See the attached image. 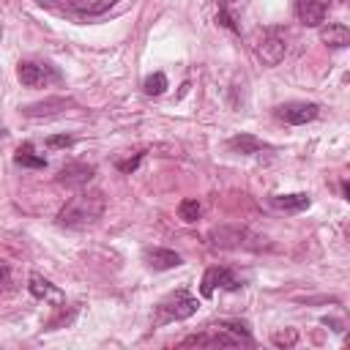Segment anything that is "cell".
Returning a JSON list of instances; mask_svg holds the SVG:
<instances>
[{"mask_svg": "<svg viewBox=\"0 0 350 350\" xmlns=\"http://www.w3.org/2000/svg\"><path fill=\"white\" fill-rule=\"evenodd\" d=\"M44 145H46V148H71V145H74V137H68V134H55V137H46Z\"/></svg>", "mask_w": 350, "mask_h": 350, "instance_id": "7402d4cb", "label": "cell"}, {"mask_svg": "<svg viewBox=\"0 0 350 350\" xmlns=\"http://www.w3.org/2000/svg\"><path fill=\"white\" fill-rule=\"evenodd\" d=\"M284 52H287L284 38H282L276 30H265V33H262V41H260V46H257L260 60H262L265 66H276V63H282Z\"/></svg>", "mask_w": 350, "mask_h": 350, "instance_id": "ba28073f", "label": "cell"}, {"mask_svg": "<svg viewBox=\"0 0 350 350\" xmlns=\"http://www.w3.org/2000/svg\"><path fill=\"white\" fill-rule=\"evenodd\" d=\"M71 101L68 98H46V101H38V104H27L22 112L27 118H44V115H57L60 109H66Z\"/></svg>", "mask_w": 350, "mask_h": 350, "instance_id": "5bb4252c", "label": "cell"}, {"mask_svg": "<svg viewBox=\"0 0 350 350\" xmlns=\"http://www.w3.org/2000/svg\"><path fill=\"white\" fill-rule=\"evenodd\" d=\"M142 156H145V153H137V156H134V159H129V161H118V170H120V172H134V170L139 167Z\"/></svg>", "mask_w": 350, "mask_h": 350, "instance_id": "603a6c76", "label": "cell"}, {"mask_svg": "<svg viewBox=\"0 0 350 350\" xmlns=\"http://www.w3.org/2000/svg\"><path fill=\"white\" fill-rule=\"evenodd\" d=\"M325 3L323 0H298L295 3V16L306 27H320L325 22Z\"/></svg>", "mask_w": 350, "mask_h": 350, "instance_id": "30bf717a", "label": "cell"}, {"mask_svg": "<svg viewBox=\"0 0 350 350\" xmlns=\"http://www.w3.org/2000/svg\"><path fill=\"white\" fill-rule=\"evenodd\" d=\"M216 287H221V290H238V287H241V279H238L230 268H219V265H213V268H208V271L202 273L200 293H202L205 298H211V295L216 293Z\"/></svg>", "mask_w": 350, "mask_h": 350, "instance_id": "8992f818", "label": "cell"}, {"mask_svg": "<svg viewBox=\"0 0 350 350\" xmlns=\"http://www.w3.org/2000/svg\"><path fill=\"white\" fill-rule=\"evenodd\" d=\"M320 41L328 44V46L342 49V46L350 44V27L342 25V22H328L325 27H320Z\"/></svg>", "mask_w": 350, "mask_h": 350, "instance_id": "4fadbf2b", "label": "cell"}, {"mask_svg": "<svg viewBox=\"0 0 350 350\" xmlns=\"http://www.w3.org/2000/svg\"><path fill=\"white\" fill-rule=\"evenodd\" d=\"M271 342H273L276 347H295V345H298V331H295V328L273 331V334H271Z\"/></svg>", "mask_w": 350, "mask_h": 350, "instance_id": "ffe728a7", "label": "cell"}, {"mask_svg": "<svg viewBox=\"0 0 350 350\" xmlns=\"http://www.w3.org/2000/svg\"><path fill=\"white\" fill-rule=\"evenodd\" d=\"M142 260L153 271H170V268H178L183 262V257L178 252L164 249V246H148V249H142Z\"/></svg>", "mask_w": 350, "mask_h": 350, "instance_id": "9c48e42d", "label": "cell"}, {"mask_svg": "<svg viewBox=\"0 0 350 350\" xmlns=\"http://www.w3.org/2000/svg\"><path fill=\"white\" fill-rule=\"evenodd\" d=\"M265 238L249 232L246 227H219L211 232V246L216 249H262Z\"/></svg>", "mask_w": 350, "mask_h": 350, "instance_id": "3957f363", "label": "cell"}, {"mask_svg": "<svg viewBox=\"0 0 350 350\" xmlns=\"http://www.w3.org/2000/svg\"><path fill=\"white\" fill-rule=\"evenodd\" d=\"M27 287H30V293H33L36 298H44V301H49V304H57V306H60V304L66 301V295L60 293V287H55L52 282H46V279L38 276V273L30 276V284H27Z\"/></svg>", "mask_w": 350, "mask_h": 350, "instance_id": "7c38bea8", "label": "cell"}, {"mask_svg": "<svg viewBox=\"0 0 350 350\" xmlns=\"http://www.w3.org/2000/svg\"><path fill=\"white\" fill-rule=\"evenodd\" d=\"M36 3H41V5H46V3H49V0H36Z\"/></svg>", "mask_w": 350, "mask_h": 350, "instance_id": "4316f807", "label": "cell"}, {"mask_svg": "<svg viewBox=\"0 0 350 350\" xmlns=\"http://www.w3.org/2000/svg\"><path fill=\"white\" fill-rule=\"evenodd\" d=\"M200 211H202V208H200L197 200H183V202L178 205V216H180L183 221H189V224L200 219Z\"/></svg>", "mask_w": 350, "mask_h": 350, "instance_id": "44dd1931", "label": "cell"}, {"mask_svg": "<svg viewBox=\"0 0 350 350\" xmlns=\"http://www.w3.org/2000/svg\"><path fill=\"white\" fill-rule=\"evenodd\" d=\"M216 22H221L224 27H230V30H235V25H232V19L224 14V11H219V16H216Z\"/></svg>", "mask_w": 350, "mask_h": 350, "instance_id": "d4e9b609", "label": "cell"}, {"mask_svg": "<svg viewBox=\"0 0 350 350\" xmlns=\"http://www.w3.org/2000/svg\"><path fill=\"white\" fill-rule=\"evenodd\" d=\"M3 139H5V131H3V129H0V142H3Z\"/></svg>", "mask_w": 350, "mask_h": 350, "instance_id": "484cf974", "label": "cell"}, {"mask_svg": "<svg viewBox=\"0 0 350 350\" xmlns=\"http://www.w3.org/2000/svg\"><path fill=\"white\" fill-rule=\"evenodd\" d=\"M8 284H11V268H8V262L0 260V290L8 287Z\"/></svg>", "mask_w": 350, "mask_h": 350, "instance_id": "cb8c5ba5", "label": "cell"}, {"mask_svg": "<svg viewBox=\"0 0 350 350\" xmlns=\"http://www.w3.org/2000/svg\"><path fill=\"white\" fill-rule=\"evenodd\" d=\"M93 175H96V167H93V164H88V161H74V164H66V167L57 172V183L82 186V183H88Z\"/></svg>", "mask_w": 350, "mask_h": 350, "instance_id": "8fae6325", "label": "cell"}, {"mask_svg": "<svg viewBox=\"0 0 350 350\" xmlns=\"http://www.w3.org/2000/svg\"><path fill=\"white\" fill-rule=\"evenodd\" d=\"M107 208V200L101 191L90 189V191H79L74 194L57 213V221L60 224H68V227H85V224H93L96 219H101Z\"/></svg>", "mask_w": 350, "mask_h": 350, "instance_id": "6da1fadb", "label": "cell"}, {"mask_svg": "<svg viewBox=\"0 0 350 350\" xmlns=\"http://www.w3.org/2000/svg\"><path fill=\"white\" fill-rule=\"evenodd\" d=\"M227 148H230V150H235V153L249 156V153H260L265 145H262L257 137H252V134H235V137L227 142Z\"/></svg>", "mask_w": 350, "mask_h": 350, "instance_id": "e0dca14e", "label": "cell"}, {"mask_svg": "<svg viewBox=\"0 0 350 350\" xmlns=\"http://www.w3.org/2000/svg\"><path fill=\"white\" fill-rule=\"evenodd\" d=\"M16 77H19V82H22L25 88H41V85H46V82H55V79H57V71H55L52 66H46V63L25 60V63H19V68H16Z\"/></svg>", "mask_w": 350, "mask_h": 350, "instance_id": "52a82bcc", "label": "cell"}, {"mask_svg": "<svg viewBox=\"0 0 350 350\" xmlns=\"http://www.w3.org/2000/svg\"><path fill=\"white\" fill-rule=\"evenodd\" d=\"M118 0H77L74 8L79 14H104L109 5H115Z\"/></svg>", "mask_w": 350, "mask_h": 350, "instance_id": "ac0fdd59", "label": "cell"}, {"mask_svg": "<svg viewBox=\"0 0 350 350\" xmlns=\"http://www.w3.org/2000/svg\"><path fill=\"white\" fill-rule=\"evenodd\" d=\"M197 298L189 293V290H175L172 295H167L159 306H156V317L153 323L156 325H167V323H178V320H186L197 312Z\"/></svg>", "mask_w": 350, "mask_h": 350, "instance_id": "7a4b0ae2", "label": "cell"}, {"mask_svg": "<svg viewBox=\"0 0 350 350\" xmlns=\"http://www.w3.org/2000/svg\"><path fill=\"white\" fill-rule=\"evenodd\" d=\"M14 161H16L19 167H30V170H44V167H46V159H44V156H38V153H36V148H33L30 142H22V145L16 148Z\"/></svg>", "mask_w": 350, "mask_h": 350, "instance_id": "2e32d148", "label": "cell"}, {"mask_svg": "<svg viewBox=\"0 0 350 350\" xmlns=\"http://www.w3.org/2000/svg\"><path fill=\"white\" fill-rule=\"evenodd\" d=\"M227 3H235V0H227Z\"/></svg>", "mask_w": 350, "mask_h": 350, "instance_id": "83f0119b", "label": "cell"}, {"mask_svg": "<svg viewBox=\"0 0 350 350\" xmlns=\"http://www.w3.org/2000/svg\"><path fill=\"white\" fill-rule=\"evenodd\" d=\"M271 205L279 208V211L295 213V211L309 208V194H304V191H298V194H273V197H271Z\"/></svg>", "mask_w": 350, "mask_h": 350, "instance_id": "9a60e30c", "label": "cell"}, {"mask_svg": "<svg viewBox=\"0 0 350 350\" xmlns=\"http://www.w3.org/2000/svg\"><path fill=\"white\" fill-rule=\"evenodd\" d=\"M238 345H252V342L243 336L227 334V328H221V325H208V331L191 334L180 342V347H238Z\"/></svg>", "mask_w": 350, "mask_h": 350, "instance_id": "277c9868", "label": "cell"}, {"mask_svg": "<svg viewBox=\"0 0 350 350\" xmlns=\"http://www.w3.org/2000/svg\"><path fill=\"white\" fill-rule=\"evenodd\" d=\"M142 88H145L148 96H161V93L167 90V77H164L161 71H156V74H150V77L142 82Z\"/></svg>", "mask_w": 350, "mask_h": 350, "instance_id": "d6986e66", "label": "cell"}, {"mask_svg": "<svg viewBox=\"0 0 350 350\" xmlns=\"http://www.w3.org/2000/svg\"><path fill=\"white\" fill-rule=\"evenodd\" d=\"M317 112H320V107L314 101H287V104L276 107V118L290 126H304V123L314 120Z\"/></svg>", "mask_w": 350, "mask_h": 350, "instance_id": "5b68a950", "label": "cell"}]
</instances>
